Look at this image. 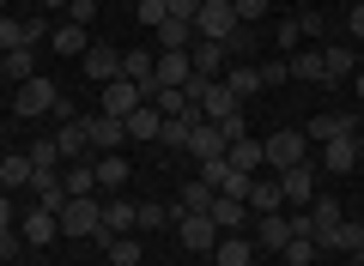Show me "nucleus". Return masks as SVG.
Wrapping results in <instances>:
<instances>
[{
  "instance_id": "obj_50",
  "label": "nucleus",
  "mask_w": 364,
  "mask_h": 266,
  "mask_svg": "<svg viewBox=\"0 0 364 266\" xmlns=\"http://www.w3.org/2000/svg\"><path fill=\"white\" fill-rule=\"evenodd\" d=\"M346 31H352V37H364V6H352V18H346Z\"/></svg>"
},
{
  "instance_id": "obj_7",
  "label": "nucleus",
  "mask_w": 364,
  "mask_h": 266,
  "mask_svg": "<svg viewBox=\"0 0 364 266\" xmlns=\"http://www.w3.org/2000/svg\"><path fill=\"white\" fill-rule=\"evenodd\" d=\"M140 103H146V85H134V79H109L104 85V115H116V121H128Z\"/></svg>"
},
{
  "instance_id": "obj_4",
  "label": "nucleus",
  "mask_w": 364,
  "mask_h": 266,
  "mask_svg": "<svg viewBox=\"0 0 364 266\" xmlns=\"http://www.w3.org/2000/svg\"><path fill=\"white\" fill-rule=\"evenodd\" d=\"M261 152H267L273 170H291V164H304V157H310V133H291V127H279L273 140H261Z\"/></svg>"
},
{
  "instance_id": "obj_41",
  "label": "nucleus",
  "mask_w": 364,
  "mask_h": 266,
  "mask_svg": "<svg viewBox=\"0 0 364 266\" xmlns=\"http://www.w3.org/2000/svg\"><path fill=\"white\" fill-rule=\"evenodd\" d=\"M286 79H291V61H286V55L261 61V91H267V85H286Z\"/></svg>"
},
{
  "instance_id": "obj_37",
  "label": "nucleus",
  "mask_w": 364,
  "mask_h": 266,
  "mask_svg": "<svg viewBox=\"0 0 364 266\" xmlns=\"http://www.w3.org/2000/svg\"><path fill=\"white\" fill-rule=\"evenodd\" d=\"M286 61H291V79H322V49H298Z\"/></svg>"
},
{
  "instance_id": "obj_32",
  "label": "nucleus",
  "mask_w": 364,
  "mask_h": 266,
  "mask_svg": "<svg viewBox=\"0 0 364 266\" xmlns=\"http://www.w3.org/2000/svg\"><path fill=\"white\" fill-rule=\"evenodd\" d=\"M225 85H231L237 97H255V91H261V67H249V61H231V73H225Z\"/></svg>"
},
{
  "instance_id": "obj_23",
  "label": "nucleus",
  "mask_w": 364,
  "mask_h": 266,
  "mask_svg": "<svg viewBox=\"0 0 364 266\" xmlns=\"http://www.w3.org/2000/svg\"><path fill=\"white\" fill-rule=\"evenodd\" d=\"M49 43H55V55H85V49H91L85 25H73V18H67V25H55V31H49Z\"/></svg>"
},
{
  "instance_id": "obj_38",
  "label": "nucleus",
  "mask_w": 364,
  "mask_h": 266,
  "mask_svg": "<svg viewBox=\"0 0 364 266\" xmlns=\"http://www.w3.org/2000/svg\"><path fill=\"white\" fill-rule=\"evenodd\" d=\"M25 157H31V170H55V164H67V157H61V145H55V133H49V140H37Z\"/></svg>"
},
{
  "instance_id": "obj_26",
  "label": "nucleus",
  "mask_w": 364,
  "mask_h": 266,
  "mask_svg": "<svg viewBox=\"0 0 364 266\" xmlns=\"http://www.w3.org/2000/svg\"><path fill=\"white\" fill-rule=\"evenodd\" d=\"M122 127H128L134 140H158V133H164V115H158L152 103H140V109H134V115H128Z\"/></svg>"
},
{
  "instance_id": "obj_33",
  "label": "nucleus",
  "mask_w": 364,
  "mask_h": 266,
  "mask_svg": "<svg viewBox=\"0 0 364 266\" xmlns=\"http://www.w3.org/2000/svg\"><path fill=\"white\" fill-rule=\"evenodd\" d=\"M207 206H213V188L195 176V182H182V200L170 206V212H207Z\"/></svg>"
},
{
  "instance_id": "obj_11",
  "label": "nucleus",
  "mask_w": 364,
  "mask_h": 266,
  "mask_svg": "<svg viewBox=\"0 0 364 266\" xmlns=\"http://www.w3.org/2000/svg\"><path fill=\"white\" fill-rule=\"evenodd\" d=\"M225 145H231V140H225V127H213V121H200L195 133H188V145H182V152L195 157V164H207V157H225Z\"/></svg>"
},
{
  "instance_id": "obj_15",
  "label": "nucleus",
  "mask_w": 364,
  "mask_h": 266,
  "mask_svg": "<svg viewBox=\"0 0 364 266\" xmlns=\"http://www.w3.org/2000/svg\"><path fill=\"white\" fill-rule=\"evenodd\" d=\"M207 218H213L219 230H249V200H231V194H213Z\"/></svg>"
},
{
  "instance_id": "obj_10",
  "label": "nucleus",
  "mask_w": 364,
  "mask_h": 266,
  "mask_svg": "<svg viewBox=\"0 0 364 266\" xmlns=\"http://www.w3.org/2000/svg\"><path fill=\"white\" fill-rule=\"evenodd\" d=\"M85 140H91V152H116V145L128 140V127H122L116 115L97 109V115H85Z\"/></svg>"
},
{
  "instance_id": "obj_44",
  "label": "nucleus",
  "mask_w": 364,
  "mask_h": 266,
  "mask_svg": "<svg viewBox=\"0 0 364 266\" xmlns=\"http://www.w3.org/2000/svg\"><path fill=\"white\" fill-rule=\"evenodd\" d=\"M134 13H140V25H146V31H158V25L170 18V13H164V0H134Z\"/></svg>"
},
{
  "instance_id": "obj_49",
  "label": "nucleus",
  "mask_w": 364,
  "mask_h": 266,
  "mask_svg": "<svg viewBox=\"0 0 364 266\" xmlns=\"http://www.w3.org/2000/svg\"><path fill=\"white\" fill-rule=\"evenodd\" d=\"M298 25H304V37H322L328 18H322V13H298Z\"/></svg>"
},
{
  "instance_id": "obj_54",
  "label": "nucleus",
  "mask_w": 364,
  "mask_h": 266,
  "mask_svg": "<svg viewBox=\"0 0 364 266\" xmlns=\"http://www.w3.org/2000/svg\"><path fill=\"white\" fill-rule=\"evenodd\" d=\"M0 13H6V0H0Z\"/></svg>"
},
{
  "instance_id": "obj_55",
  "label": "nucleus",
  "mask_w": 364,
  "mask_h": 266,
  "mask_svg": "<svg viewBox=\"0 0 364 266\" xmlns=\"http://www.w3.org/2000/svg\"><path fill=\"white\" fill-rule=\"evenodd\" d=\"M352 6H364V0H352Z\"/></svg>"
},
{
  "instance_id": "obj_52",
  "label": "nucleus",
  "mask_w": 364,
  "mask_h": 266,
  "mask_svg": "<svg viewBox=\"0 0 364 266\" xmlns=\"http://www.w3.org/2000/svg\"><path fill=\"white\" fill-rule=\"evenodd\" d=\"M352 79H358V85H352V91H358V103H364V73H352Z\"/></svg>"
},
{
  "instance_id": "obj_5",
  "label": "nucleus",
  "mask_w": 364,
  "mask_h": 266,
  "mask_svg": "<svg viewBox=\"0 0 364 266\" xmlns=\"http://www.w3.org/2000/svg\"><path fill=\"white\" fill-rule=\"evenodd\" d=\"M340 218H346V212H340V200H334V194H316V200H310V236H316V248H334V230H340Z\"/></svg>"
},
{
  "instance_id": "obj_53",
  "label": "nucleus",
  "mask_w": 364,
  "mask_h": 266,
  "mask_svg": "<svg viewBox=\"0 0 364 266\" xmlns=\"http://www.w3.org/2000/svg\"><path fill=\"white\" fill-rule=\"evenodd\" d=\"M0 79H6V55H0Z\"/></svg>"
},
{
  "instance_id": "obj_24",
  "label": "nucleus",
  "mask_w": 364,
  "mask_h": 266,
  "mask_svg": "<svg viewBox=\"0 0 364 266\" xmlns=\"http://www.w3.org/2000/svg\"><path fill=\"white\" fill-rule=\"evenodd\" d=\"M188 61H195V79H213L225 67V49L219 43H207V37H195V49H188Z\"/></svg>"
},
{
  "instance_id": "obj_6",
  "label": "nucleus",
  "mask_w": 364,
  "mask_h": 266,
  "mask_svg": "<svg viewBox=\"0 0 364 266\" xmlns=\"http://www.w3.org/2000/svg\"><path fill=\"white\" fill-rule=\"evenodd\" d=\"M316 182H322V176H316L310 157H304V164H291V170H279V194H286L291 206H310V200H316Z\"/></svg>"
},
{
  "instance_id": "obj_30",
  "label": "nucleus",
  "mask_w": 364,
  "mask_h": 266,
  "mask_svg": "<svg viewBox=\"0 0 364 266\" xmlns=\"http://www.w3.org/2000/svg\"><path fill=\"white\" fill-rule=\"evenodd\" d=\"M128 182V157L122 152H97V188H122Z\"/></svg>"
},
{
  "instance_id": "obj_12",
  "label": "nucleus",
  "mask_w": 364,
  "mask_h": 266,
  "mask_svg": "<svg viewBox=\"0 0 364 266\" xmlns=\"http://www.w3.org/2000/svg\"><path fill=\"white\" fill-rule=\"evenodd\" d=\"M358 152H364L358 133H346V140H328V145H322V170H328V176H346V170H358Z\"/></svg>"
},
{
  "instance_id": "obj_2",
  "label": "nucleus",
  "mask_w": 364,
  "mask_h": 266,
  "mask_svg": "<svg viewBox=\"0 0 364 266\" xmlns=\"http://www.w3.org/2000/svg\"><path fill=\"white\" fill-rule=\"evenodd\" d=\"M237 13H231V0H200V13H195V37H207V43H231L237 37Z\"/></svg>"
},
{
  "instance_id": "obj_27",
  "label": "nucleus",
  "mask_w": 364,
  "mask_h": 266,
  "mask_svg": "<svg viewBox=\"0 0 364 266\" xmlns=\"http://www.w3.org/2000/svg\"><path fill=\"white\" fill-rule=\"evenodd\" d=\"M55 145H61V157H67V164H79V157L91 152V140H85V121H67L61 133H55Z\"/></svg>"
},
{
  "instance_id": "obj_31",
  "label": "nucleus",
  "mask_w": 364,
  "mask_h": 266,
  "mask_svg": "<svg viewBox=\"0 0 364 266\" xmlns=\"http://www.w3.org/2000/svg\"><path fill=\"white\" fill-rule=\"evenodd\" d=\"M67 194H73V200H79V194H91V188H97V164H91V157H79V164H67Z\"/></svg>"
},
{
  "instance_id": "obj_43",
  "label": "nucleus",
  "mask_w": 364,
  "mask_h": 266,
  "mask_svg": "<svg viewBox=\"0 0 364 266\" xmlns=\"http://www.w3.org/2000/svg\"><path fill=\"white\" fill-rule=\"evenodd\" d=\"M267 6H273V0H231L237 25H255V18H267Z\"/></svg>"
},
{
  "instance_id": "obj_25",
  "label": "nucleus",
  "mask_w": 364,
  "mask_h": 266,
  "mask_svg": "<svg viewBox=\"0 0 364 266\" xmlns=\"http://www.w3.org/2000/svg\"><path fill=\"white\" fill-rule=\"evenodd\" d=\"M352 73H358L352 49H346V43H328V49H322V79H352Z\"/></svg>"
},
{
  "instance_id": "obj_56",
  "label": "nucleus",
  "mask_w": 364,
  "mask_h": 266,
  "mask_svg": "<svg viewBox=\"0 0 364 266\" xmlns=\"http://www.w3.org/2000/svg\"><path fill=\"white\" fill-rule=\"evenodd\" d=\"M358 260H364V254H358Z\"/></svg>"
},
{
  "instance_id": "obj_16",
  "label": "nucleus",
  "mask_w": 364,
  "mask_h": 266,
  "mask_svg": "<svg viewBox=\"0 0 364 266\" xmlns=\"http://www.w3.org/2000/svg\"><path fill=\"white\" fill-rule=\"evenodd\" d=\"M85 79H97V85L122 79V55H116V49H104V43H91V49H85Z\"/></svg>"
},
{
  "instance_id": "obj_47",
  "label": "nucleus",
  "mask_w": 364,
  "mask_h": 266,
  "mask_svg": "<svg viewBox=\"0 0 364 266\" xmlns=\"http://www.w3.org/2000/svg\"><path fill=\"white\" fill-rule=\"evenodd\" d=\"M170 224V206H140V230H164Z\"/></svg>"
},
{
  "instance_id": "obj_28",
  "label": "nucleus",
  "mask_w": 364,
  "mask_h": 266,
  "mask_svg": "<svg viewBox=\"0 0 364 266\" xmlns=\"http://www.w3.org/2000/svg\"><path fill=\"white\" fill-rule=\"evenodd\" d=\"M104 254H109V266H140V236H104Z\"/></svg>"
},
{
  "instance_id": "obj_3",
  "label": "nucleus",
  "mask_w": 364,
  "mask_h": 266,
  "mask_svg": "<svg viewBox=\"0 0 364 266\" xmlns=\"http://www.w3.org/2000/svg\"><path fill=\"white\" fill-rule=\"evenodd\" d=\"M170 224H176L182 248H195V254H213V242H219V224L207 212H170Z\"/></svg>"
},
{
  "instance_id": "obj_9",
  "label": "nucleus",
  "mask_w": 364,
  "mask_h": 266,
  "mask_svg": "<svg viewBox=\"0 0 364 266\" xmlns=\"http://www.w3.org/2000/svg\"><path fill=\"white\" fill-rule=\"evenodd\" d=\"M55 103H61V91H55L49 79H25V85H18V97H13V109H18V115H49Z\"/></svg>"
},
{
  "instance_id": "obj_35",
  "label": "nucleus",
  "mask_w": 364,
  "mask_h": 266,
  "mask_svg": "<svg viewBox=\"0 0 364 266\" xmlns=\"http://www.w3.org/2000/svg\"><path fill=\"white\" fill-rule=\"evenodd\" d=\"M13 49H31V31L13 13H0V55H13Z\"/></svg>"
},
{
  "instance_id": "obj_20",
  "label": "nucleus",
  "mask_w": 364,
  "mask_h": 266,
  "mask_svg": "<svg viewBox=\"0 0 364 266\" xmlns=\"http://www.w3.org/2000/svg\"><path fill=\"white\" fill-rule=\"evenodd\" d=\"M128 230H140V206L134 200H109L104 206V236H128Z\"/></svg>"
},
{
  "instance_id": "obj_1",
  "label": "nucleus",
  "mask_w": 364,
  "mask_h": 266,
  "mask_svg": "<svg viewBox=\"0 0 364 266\" xmlns=\"http://www.w3.org/2000/svg\"><path fill=\"white\" fill-rule=\"evenodd\" d=\"M61 236H79V242H104V206L79 194V200L61 206Z\"/></svg>"
},
{
  "instance_id": "obj_45",
  "label": "nucleus",
  "mask_w": 364,
  "mask_h": 266,
  "mask_svg": "<svg viewBox=\"0 0 364 266\" xmlns=\"http://www.w3.org/2000/svg\"><path fill=\"white\" fill-rule=\"evenodd\" d=\"M67 18L91 31V18H97V0H67Z\"/></svg>"
},
{
  "instance_id": "obj_48",
  "label": "nucleus",
  "mask_w": 364,
  "mask_h": 266,
  "mask_svg": "<svg viewBox=\"0 0 364 266\" xmlns=\"http://www.w3.org/2000/svg\"><path fill=\"white\" fill-rule=\"evenodd\" d=\"M164 13H170V18H188V25H195V13H200V0H164Z\"/></svg>"
},
{
  "instance_id": "obj_40",
  "label": "nucleus",
  "mask_w": 364,
  "mask_h": 266,
  "mask_svg": "<svg viewBox=\"0 0 364 266\" xmlns=\"http://www.w3.org/2000/svg\"><path fill=\"white\" fill-rule=\"evenodd\" d=\"M6 79H18V85H25V79H37V61H31V49H13V55H6Z\"/></svg>"
},
{
  "instance_id": "obj_29",
  "label": "nucleus",
  "mask_w": 364,
  "mask_h": 266,
  "mask_svg": "<svg viewBox=\"0 0 364 266\" xmlns=\"http://www.w3.org/2000/svg\"><path fill=\"white\" fill-rule=\"evenodd\" d=\"M31 176H37V170H31V157H25V152L0 157V188H31Z\"/></svg>"
},
{
  "instance_id": "obj_19",
  "label": "nucleus",
  "mask_w": 364,
  "mask_h": 266,
  "mask_svg": "<svg viewBox=\"0 0 364 266\" xmlns=\"http://www.w3.org/2000/svg\"><path fill=\"white\" fill-rule=\"evenodd\" d=\"M152 67H158L152 49H140V43H134V49H122V79H134V85L152 91Z\"/></svg>"
},
{
  "instance_id": "obj_51",
  "label": "nucleus",
  "mask_w": 364,
  "mask_h": 266,
  "mask_svg": "<svg viewBox=\"0 0 364 266\" xmlns=\"http://www.w3.org/2000/svg\"><path fill=\"white\" fill-rule=\"evenodd\" d=\"M13 224V200H6V194H0V230Z\"/></svg>"
},
{
  "instance_id": "obj_22",
  "label": "nucleus",
  "mask_w": 364,
  "mask_h": 266,
  "mask_svg": "<svg viewBox=\"0 0 364 266\" xmlns=\"http://www.w3.org/2000/svg\"><path fill=\"white\" fill-rule=\"evenodd\" d=\"M152 43L158 49H195V25H188V18H164V25L152 31Z\"/></svg>"
},
{
  "instance_id": "obj_18",
  "label": "nucleus",
  "mask_w": 364,
  "mask_h": 266,
  "mask_svg": "<svg viewBox=\"0 0 364 266\" xmlns=\"http://www.w3.org/2000/svg\"><path fill=\"white\" fill-rule=\"evenodd\" d=\"M213 260H219V266H249V260H255V236H237V230L219 236V242H213Z\"/></svg>"
},
{
  "instance_id": "obj_17",
  "label": "nucleus",
  "mask_w": 364,
  "mask_h": 266,
  "mask_svg": "<svg viewBox=\"0 0 364 266\" xmlns=\"http://www.w3.org/2000/svg\"><path fill=\"white\" fill-rule=\"evenodd\" d=\"M225 157H231V170H243V176H255V170L267 164V152H261V140H255V133L231 140V145H225Z\"/></svg>"
},
{
  "instance_id": "obj_8",
  "label": "nucleus",
  "mask_w": 364,
  "mask_h": 266,
  "mask_svg": "<svg viewBox=\"0 0 364 266\" xmlns=\"http://www.w3.org/2000/svg\"><path fill=\"white\" fill-rule=\"evenodd\" d=\"M195 79V61H188V49H158V67H152V85H188Z\"/></svg>"
},
{
  "instance_id": "obj_46",
  "label": "nucleus",
  "mask_w": 364,
  "mask_h": 266,
  "mask_svg": "<svg viewBox=\"0 0 364 266\" xmlns=\"http://www.w3.org/2000/svg\"><path fill=\"white\" fill-rule=\"evenodd\" d=\"M188 133H195L188 121H164V133H158V140H164V145H176V152H182V145H188Z\"/></svg>"
},
{
  "instance_id": "obj_36",
  "label": "nucleus",
  "mask_w": 364,
  "mask_h": 266,
  "mask_svg": "<svg viewBox=\"0 0 364 266\" xmlns=\"http://www.w3.org/2000/svg\"><path fill=\"white\" fill-rule=\"evenodd\" d=\"M334 254H364V224L340 218V230H334Z\"/></svg>"
},
{
  "instance_id": "obj_14",
  "label": "nucleus",
  "mask_w": 364,
  "mask_h": 266,
  "mask_svg": "<svg viewBox=\"0 0 364 266\" xmlns=\"http://www.w3.org/2000/svg\"><path fill=\"white\" fill-rule=\"evenodd\" d=\"M304 133H310L316 145H328V140H346V133H358V121H352V115H340V109H322L310 127H304Z\"/></svg>"
},
{
  "instance_id": "obj_39",
  "label": "nucleus",
  "mask_w": 364,
  "mask_h": 266,
  "mask_svg": "<svg viewBox=\"0 0 364 266\" xmlns=\"http://www.w3.org/2000/svg\"><path fill=\"white\" fill-rule=\"evenodd\" d=\"M279 254H286V266H310V260H316L322 248H316V236H291V242H286Z\"/></svg>"
},
{
  "instance_id": "obj_34",
  "label": "nucleus",
  "mask_w": 364,
  "mask_h": 266,
  "mask_svg": "<svg viewBox=\"0 0 364 266\" xmlns=\"http://www.w3.org/2000/svg\"><path fill=\"white\" fill-rule=\"evenodd\" d=\"M279 200H286V194H279V182H255V188H249V218L279 212Z\"/></svg>"
},
{
  "instance_id": "obj_21",
  "label": "nucleus",
  "mask_w": 364,
  "mask_h": 266,
  "mask_svg": "<svg viewBox=\"0 0 364 266\" xmlns=\"http://www.w3.org/2000/svg\"><path fill=\"white\" fill-rule=\"evenodd\" d=\"M55 236H61V218L43 212V206H31V212H25V242H31V248H43V242H55Z\"/></svg>"
},
{
  "instance_id": "obj_42",
  "label": "nucleus",
  "mask_w": 364,
  "mask_h": 266,
  "mask_svg": "<svg viewBox=\"0 0 364 266\" xmlns=\"http://www.w3.org/2000/svg\"><path fill=\"white\" fill-rule=\"evenodd\" d=\"M273 43H279V55H298V43H304V25H298V18H279V37H273Z\"/></svg>"
},
{
  "instance_id": "obj_13",
  "label": "nucleus",
  "mask_w": 364,
  "mask_h": 266,
  "mask_svg": "<svg viewBox=\"0 0 364 266\" xmlns=\"http://www.w3.org/2000/svg\"><path fill=\"white\" fill-rule=\"evenodd\" d=\"M286 242H291V218H286V212H261V218H255V248L279 254Z\"/></svg>"
}]
</instances>
